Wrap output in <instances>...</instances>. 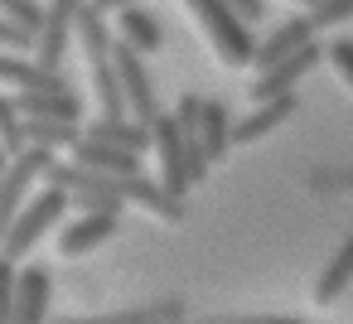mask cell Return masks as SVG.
<instances>
[{
	"instance_id": "obj_5",
	"label": "cell",
	"mask_w": 353,
	"mask_h": 324,
	"mask_svg": "<svg viewBox=\"0 0 353 324\" xmlns=\"http://www.w3.org/2000/svg\"><path fill=\"white\" fill-rule=\"evenodd\" d=\"M150 131H155V160H160V184L170 189V194H189L194 189V170H189V141H184V131H179V121H174V112H160L155 121H150Z\"/></svg>"
},
{
	"instance_id": "obj_23",
	"label": "cell",
	"mask_w": 353,
	"mask_h": 324,
	"mask_svg": "<svg viewBox=\"0 0 353 324\" xmlns=\"http://www.w3.org/2000/svg\"><path fill=\"white\" fill-rule=\"evenodd\" d=\"M0 145H6L10 155L30 150V141H25V117H20L15 97H0Z\"/></svg>"
},
{
	"instance_id": "obj_3",
	"label": "cell",
	"mask_w": 353,
	"mask_h": 324,
	"mask_svg": "<svg viewBox=\"0 0 353 324\" xmlns=\"http://www.w3.org/2000/svg\"><path fill=\"white\" fill-rule=\"evenodd\" d=\"M44 179H49L54 189H63L78 213H121V208H126V199L117 194V174H97V170H88V165H78V160H68V165L54 160Z\"/></svg>"
},
{
	"instance_id": "obj_8",
	"label": "cell",
	"mask_w": 353,
	"mask_h": 324,
	"mask_svg": "<svg viewBox=\"0 0 353 324\" xmlns=\"http://www.w3.org/2000/svg\"><path fill=\"white\" fill-rule=\"evenodd\" d=\"M319 59H324V49H319V44H305V49H295L290 59L271 63L266 73H256V83H252V102H271V97L295 92V83H300V78H305Z\"/></svg>"
},
{
	"instance_id": "obj_20",
	"label": "cell",
	"mask_w": 353,
	"mask_h": 324,
	"mask_svg": "<svg viewBox=\"0 0 353 324\" xmlns=\"http://www.w3.org/2000/svg\"><path fill=\"white\" fill-rule=\"evenodd\" d=\"M348 281H353V232L343 237V247L329 256V266L319 271V281H314V305H334L343 290H348Z\"/></svg>"
},
{
	"instance_id": "obj_31",
	"label": "cell",
	"mask_w": 353,
	"mask_h": 324,
	"mask_svg": "<svg viewBox=\"0 0 353 324\" xmlns=\"http://www.w3.org/2000/svg\"><path fill=\"white\" fill-rule=\"evenodd\" d=\"M92 6H97L102 15H121V10H131V6H141V0H92Z\"/></svg>"
},
{
	"instance_id": "obj_27",
	"label": "cell",
	"mask_w": 353,
	"mask_h": 324,
	"mask_svg": "<svg viewBox=\"0 0 353 324\" xmlns=\"http://www.w3.org/2000/svg\"><path fill=\"white\" fill-rule=\"evenodd\" d=\"M310 20H314V30H334V25H343V20H353V0H319L314 10H305Z\"/></svg>"
},
{
	"instance_id": "obj_12",
	"label": "cell",
	"mask_w": 353,
	"mask_h": 324,
	"mask_svg": "<svg viewBox=\"0 0 353 324\" xmlns=\"http://www.w3.org/2000/svg\"><path fill=\"white\" fill-rule=\"evenodd\" d=\"M117 227H121V213H78L63 232H59V252L73 261V256H88V252H97L107 237H117Z\"/></svg>"
},
{
	"instance_id": "obj_14",
	"label": "cell",
	"mask_w": 353,
	"mask_h": 324,
	"mask_svg": "<svg viewBox=\"0 0 353 324\" xmlns=\"http://www.w3.org/2000/svg\"><path fill=\"white\" fill-rule=\"evenodd\" d=\"M73 160L88 165V170H97V174H141V155H136V150H121V145L97 141V136H88V131H83V141L73 145Z\"/></svg>"
},
{
	"instance_id": "obj_1",
	"label": "cell",
	"mask_w": 353,
	"mask_h": 324,
	"mask_svg": "<svg viewBox=\"0 0 353 324\" xmlns=\"http://www.w3.org/2000/svg\"><path fill=\"white\" fill-rule=\"evenodd\" d=\"M184 10H189V15L199 20V30L208 34V44H213V54H218V63H228V68L252 63V54H256L252 25L228 6V0H184Z\"/></svg>"
},
{
	"instance_id": "obj_2",
	"label": "cell",
	"mask_w": 353,
	"mask_h": 324,
	"mask_svg": "<svg viewBox=\"0 0 353 324\" xmlns=\"http://www.w3.org/2000/svg\"><path fill=\"white\" fill-rule=\"evenodd\" d=\"M68 208H73V199H68L63 189L49 184L39 199H30V203L20 208V218L10 223V232H6V242H0V252H6L10 261H25V256H30V252L59 227V218H63Z\"/></svg>"
},
{
	"instance_id": "obj_29",
	"label": "cell",
	"mask_w": 353,
	"mask_h": 324,
	"mask_svg": "<svg viewBox=\"0 0 353 324\" xmlns=\"http://www.w3.org/2000/svg\"><path fill=\"white\" fill-rule=\"evenodd\" d=\"M324 59H329V68L339 73V83L353 92V39H334V44L324 49Z\"/></svg>"
},
{
	"instance_id": "obj_19",
	"label": "cell",
	"mask_w": 353,
	"mask_h": 324,
	"mask_svg": "<svg viewBox=\"0 0 353 324\" xmlns=\"http://www.w3.org/2000/svg\"><path fill=\"white\" fill-rule=\"evenodd\" d=\"M117 25H121V44H131L136 54H155V49L165 44V30H160V20H155L145 6L121 10V15H117Z\"/></svg>"
},
{
	"instance_id": "obj_22",
	"label": "cell",
	"mask_w": 353,
	"mask_h": 324,
	"mask_svg": "<svg viewBox=\"0 0 353 324\" xmlns=\"http://www.w3.org/2000/svg\"><path fill=\"white\" fill-rule=\"evenodd\" d=\"M199 141H203L208 160H223V155H228V145H232V121H228V107H223L218 97H208V102H203V126H199Z\"/></svg>"
},
{
	"instance_id": "obj_25",
	"label": "cell",
	"mask_w": 353,
	"mask_h": 324,
	"mask_svg": "<svg viewBox=\"0 0 353 324\" xmlns=\"http://www.w3.org/2000/svg\"><path fill=\"white\" fill-rule=\"evenodd\" d=\"M203 92H184L179 102H174V121H179V131L189 136V141H199V126H203Z\"/></svg>"
},
{
	"instance_id": "obj_32",
	"label": "cell",
	"mask_w": 353,
	"mask_h": 324,
	"mask_svg": "<svg viewBox=\"0 0 353 324\" xmlns=\"http://www.w3.org/2000/svg\"><path fill=\"white\" fill-rule=\"evenodd\" d=\"M10 160H15V155H10L6 145H0V179H6V170H10Z\"/></svg>"
},
{
	"instance_id": "obj_10",
	"label": "cell",
	"mask_w": 353,
	"mask_h": 324,
	"mask_svg": "<svg viewBox=\"0 0 353 324\" xmlns=\"http://www.w3.org/2000/svg\"><path fill=\"white\" fill-rule=\"evenodd\" d=\"M314 20L310 15H290V20H281L261 44H256V54H252V63H256V73H266L271 63H281V59H290L295 49H305V44H314Z\"/></svg>"
},
{
	"instance_id": "obj_28",
	"label": "cell",
	"mask_w": 353,
	"mask_h": 324,
	"mask_svg": "<svg viewBox=\"0 0 353 324\" xmlns=\"http://www.w3.org/2000/svg\"><path fill=\"white\" fill-rule=\"evenodd\" d=\"M0 15H6V20H20V25L34 30V34H39V25H44V6H39V0H0Z\"/></svg>"
},
{
	"instance_id": "obj_18",
	"label": "cell",
	"mask_w": 353,
	"mask_h": 324,
	"mask_svg": "<svg viewBox=\"0 0 353 324\" xmlns=\"http://www.w3.org/2000/svg\"><path fill=\"white\" fill-rule=\"evenodd\" d=\"M88 136H97V141H112V145H121V150H136V155H145V150L155 145V131H150L145 121H136V117H121V121H107V117H97V121L88 126Z\"/></svg>"
},
{
	"instance_id": "obj_26",
	"label": "cell",
	"mask_w": 353,
	"mask_h": 324,
	"mask_svg": "<svg viewBox=\"0 0 353 324\" xmlns=\"http://www.w3.org/2000/svg\"><path fill=\"white\" fill-rule=\"evenodd\" d=\"M34 30H25L20 20H6L0 15V54H34Z\"/></svg>"
},
{
	"instance_id": "obj_24",
	"label": "cell",
	"mask_w": 353,
	"mask_h": 324,
	"mask_svg": "<svg viewBox=\"0 0 353 324\" xmlns=\"http://www.w3.org/2000/svg\"><path fill=\"white\" fill-rule=\"evenodd\" d=\"M15 300H20V261L0 252V324H15Z\"/></svg>"
},
{
	"instance_id": "obj_11",
	"label": "cell",
	"mask_w": 353,
	"mask_h": 324,
	"mask_svg": "<svg viewBox=\"0 0 353 324\" xmlns=\"http://www.w3.org/2000/svg\"><path fill=\"white\" fill-rule=\"evenodd\" d=\"M117 194H121L126 203L150 208V213L165 218V223H184V199L170 194V189H165L160 179H150V174H117Z\"/></svg>"
},
{
	"instance_id": "obj_17",
	"label": "cell",
	"mask_w": 353,
	"mask_h": 324,
	"mask_svg": "<svg viewBox=\"0 0 353 324\" xmlns=\"http://www.w3.org/2000/svg\"><path fill=\"white\" fill-rule=\"evenodd\" d=\"M20 117H54V121H78L83 117V97L68 92H15Z\"/></svg>"
},
{
	"instance_id": "obj_30",
	"label": "cell",
	"mask_w": 353,
	"mask_h": 324,
	"mask_svg": "<svg viewBox=\"0 0 353 324\" xmlns=\"http://www.w3.org/2000/svg\"><path fill=\"white\" fill-rule=\"evenodd\" d=\"M228 6L247 20V25H256V20H266V0H228Z\"/></svg>"
},
{
	"instance_id": "obj_6",
	"label": "cell",
	"mask_w": 353,
	"mask_h": 324,
	"mask_svg": "<svg viewBox=\"0 0 353 324\" xmlns=\"http://www.w3.org/2000/svg\"><path fill=\"white\" fill-rule=\"evenodd\" d=\"M78 10H83V0H49L44 6V25H39V39H34L39 63L63 68V54L78 39Z\"/></svg>"
},
{
	"instance_id": "obj_9",
	"label": "cell",
	"mask_w": 353,
	"mask_h": 324,
	"mask_svg": "<svg viewBox=\"0 0 353 324\" xmlns=\"http://www.w3.org/2000/svg\"><path fill=\"white\" fill-rule=\"evenodd\" d=\"M0 88H15V92H68L73 83L63 78V68H49L39 59L0 54Z\"/></svg>"
},
{
	"instance_id": "obj_7",
	"label": "cell",
	"mask_w": 353,
	"mask_h": 324,
	"mask_svg": "<svg viewBox=\"0 0 353 324\" xmlns=\"http://www.w3.org/2000/svg\"><path fill=\"white\" fill-rule=\"evenodd\" d=\"M112 59H117V73H121V92H126V107H131V117L150 126V121L160 117V97H155L150 68L141 63L145 54H136L131 44H117V49H112Z\"/></svg>"
},
{
	"instance_id": "obj_16",
	"label": "cell",
	"mask_w": 353,
	"mask_h": 324,
	"mask_svg": "<svg viewBox=\"0 0 353 324\" xmlns=\"http://www.w3.org/2000/svg\"><path fill=\"white\" fill-rule=\"evenodd\" d=\"M78 49L88 54V68L92 63H107L112 59V30H107V15L92 6V0H83V10H78Z\"/></svg>"
},
{
	"instance_id": "obj_33",
	"label": "cell",
	"mask_w": 353,
	"mask_h": 324,
	"mask_svg": "<svg viewBox=\"0 0 353 324\" xmlns=\"http://www.w3.org/2000/svg\"><path fill=\"white\" fill-rule=\"evenodd\" d=\"M290 6H305V10H314V6H319V0H290Z\"/></svg>"
},
{
	"instance_id": "obj_13",
	"label": "cell",
	"mask_w": 353,
	"mask_h": 324,
	"mask_svg": "<svg viewBox=\"0 0 353 324\" xmlns=\"http://www.w3.org/2000/svg\"><path fill=\"white\" fill-rule=\"evenodd\" d=\"M295 112H300V97H295V92L271 97V102H256V112H252V117L232 121V145H252V141H261V136L281 131V126H285Z\"/></svg>"
},
{
	"instance_id": "obj_21",
	"label": "cell",
	"mask_w": 353,
	"mask_h": 324,
	"mask_svg": "<svg viewBox=\"0 0 353 324\" xmlns=\"http://www.w3.org/2000/svg\"><path fill=\"white\" fill-rule=\"evenodd\" d=\"M25 141L30 145H44V150H73L83 141L78 121H54V117H25Z\"/></svg>"
},
{
	"instance_id": "obj_4",
	"label": "cell",
	"mask_w": 353,
	"mask_h": 324,
	"mask_svg": "<svg viewBox=\"0 0 353 324\" xmlns=\"http://www.w3.org/2000/svg\"><path fill=\"white\" fill-rule=\"evenodd\" d=\"M49 165H54V150H44V145H30V150H20V155L10 160L6 179H0V242H6L10 223L20 218V208L30 203L34 179H39V174H49Z\"/></svg>"
},
{
	"instance_id": "obj_15",
	"label": "cell",
	"mask_w": 353,
	"mask_h": 324,
	"mask_svg": "<svg viewBox=\"0 0 353 324\" xmlns=\"http://www.w3.org/2000/svg\"><path fill=\"white\" fill-rule=\"evenodd\" d=\"M49 300H54V276L44 266H20L15 324H49Z\"/></svg>"
}]
</instances>
